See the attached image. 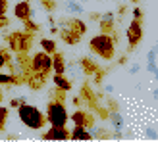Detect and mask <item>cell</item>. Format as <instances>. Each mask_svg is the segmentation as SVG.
I'll return each instance as SVG.
<instances>
[{"instance_id":"obj_3","label":"cell","mask_w":158,"mask_h":142,"mask_svg":"<svg viewBox=\"0 0 158 142\" xmlns=\"http://www.w3.org/2000/svg\"><path fill=\"white\" fill-rule=\"evenodd\" d=\"M46 123L54 125V127H66L68 109L64 106V102L54 100V98L48 102V108H46Z\"/></svg>"},{"instance_id":"obj_25","label":"cell","mask_w":158,"mask_h":142,"mask_svg":"<svg viewBox=\"0 0 158 142\" xmlns=\"http://www.w3.org/2000/svg\"><path fill=\"white\" fill-rule=\"evenodd\" d=\"M8 10V0H0V15H4Z\"/></svg>"},{"instance_id":"obj_27","label":"cell","mask_w":158,"mask_h":142,"mask_svg":"<svg viewBox=\"0 0 158 142\" xmlns=\"http://www.w3.org/2000/svg\"><path fill=\"white\" fill-rule=\"evenodd\" d=\"M8 23H10V21H8V18H6V15H0V29L8 27Z\"/></svg>"},{"instance_id":"obj_11","label":"cell","mask_w":158,"mask_h":142,"mask_svg":"<svg viewBox=\"0 0 158 142\" xmlns=\"http://www.w3.org/2000/svg\"><path fill=\"white\" fill-rule=\"evenodd\" d=\"M60 37H62V41L68 42V44H77L79 41H81V37H79L75 31H72L69 27H66V25H62V29H60Z\"/></svg>"},{"instance_id":"obj_6","label":"cell","mask_w":158,"mask_h":142,"mask_svg":"<svg viewBox=\"0 0 158 142\" xmlns=\"http://www.w3.org/2000/svg\"><path fill=\"white\" fill-rule=\"evenodd\" d=\"M143 41V25L139 19H133L127 27V42H129V50H133L135 46Z\"/></svg>"},{"instance_id":"obj_32","label":"cell","mask_w":158,"mask_h":142,"mask_svg":"<svg viewBox=\"0 0 158 142\" xmlns=\"http://www.w3.org/2000/svg\"><path fill=\"white\" fill-rule=\"evenodd\" d=\"M129 2H133V4H137V2H139V0H129Z\"/></svg>"},{"instance_id":"obj_5","label":"cell","mask_w":158,"mask_h":142,"mask_svg":"<svg viewBox=\"0 0 158 142\" xmlns=\"http://www.w3.org/2000/svg\"><path fill=\"white\" fill-rule=\"evenodd\" d=\"M52 71V56L43 52H37L33 58H31V73H39V75H44L48 77Z\"/></svg>"},{"instance_id":"obj_12","label":"cell","mask_w":158,"mask_h":142,"mask_svg":"<svg viewBox=\"0 0 158 142\" xmlns=\"http://www.w3.org/2000/svg\"><path fill=\"white\" fill-rule=\"evenodd\" d=\"M100 29L104 31V35L114 33V14H112V12H108V14L102 15V19H100Z\"/></svg>"},{"instance_id":"obj_31","label":"cell","mask_w":158,"mask_h":142,"mask_svg":"<svg viewBox=\"0 0 158 142\" xmlns=\"http://www.w3.org/2000/svg\"><path fill=\"white\" fill-rule=\"evenodd\" d=\"M0 104H2V90H0Z\"/></svg>"},{"instance_id":"obj_24","label":"cell","mask_w":158,"mask_h":142,"mask_svg":"<svg viewBox=\"0 0 158 142\" xmlns=\"http://www.w3.org/2000/svg\"><path fill=\"white\" fill-rule=\"evenodd\" d=\"M133 19H143V10H141V8H135V10H133Z\"/></svg>"},{"instance_id":"obj_4","label":"cell","mask_w":158,"mask_h":142,"mask_svg":"<svg viewBox=\"0 0 158 142\" xmlns=\"http://www.w3.org/2000/svg\"><path fill=\"white\" fill-rule=\"evenodd\" d=\"M8 48L15 54H27L31 44H33V37L31 33H23V31H15V33L8 35Z\"/></svg>"},{"instance_id":"obj_16","label":"cell","mask_w":158,"mask_h":142,"mask_svg":"<svg viewBox=\"0 0 158 142\" xmlns=\"http://www.w3.org/2000/svg\"><path fill=\"white\" fill-rule=\"evenodd\" d=\"M52 81H54V85H56V89H60V90H66V92L72 90V81H68L64 75L56 73V75L52 77Z\"/></svg>"},{"instance_id":"obj_29","label":"cell","mask_w":158,"mask_h":142,"mask_svg":"<svg viewBox=\"0 0 158 142\" xmlns=\"http://www.w3.org/2000/svg\"><path fill=\"white\" fill-rule=\"evenodd\" d=\"M147 135H148V136H152V138H156V132H154V131H151V129L147 131Z\"/></svg>"},{"instance_id":"obj_8","label":"cell","mask_w":158,"mask_h":142,"mask_svg":"<svg viewBox=\"0 0 158 142\" xmlns=\"http://www.w3.org/2000/svg\"><path fill=\"white\" fill-rule=\"evenodd\" d=\"M60 25L69 27L72 31H75L79 37H83V35L87 33V25H85L81 19H77V18H72V19H62V21H60Z\"/></svg>"},{"instance_id":"obj_23","label":"cell","mask_w":158,"mask_h":142,"mask_svg":"<svg viewBox=\"0 0 158 142\" xmlns=\"http://www.w3.org/2000/svg\"><path fill=\"white\" fill-rule=\"evenodd\" d=\"M41 2H43V6H44L48 12H52L54 8H56V2H54V0H41Z\"/></svg>"},{"instance_id":"obj_28","label":"cell","mask_w":158,"mask_h":142,"mask_svg":"<svg viewBox=\"0 0 158 142\" xmlns=\"http://www.w3.org/2000/svg\"><path fill=\"white\" fill-rule=\"evenodd\" d=\"M6 64H8V60H6V56L2 54V50H0V69H2V67H4Z\"/></svg>"},{"instance_id":"obj_9","label":"cell","mask_w":158,"mask_h":142,"mask_svg":"<svg viewBox=\"0 0 158 142\" xmlns=\"http://www.w3.org/2000/svg\"><path fill=\"white\" fill-rule=\"evenodd\" d=\"M72 121H73L75 125H81V127H93V123H94L93 115H89L87 112H83V109H77V112H73Z\"/></svg>"},{"instance_id":"obj_30","label":"cell","mask_w":158,"mask_h":142,"mask_svg":"<svg viewBox=\"0 0 158 142\" xmlns=\"http://www.w3.org/2000/svg\"><path fill=\"white\" fill-rule=\"evenodd\" d=\"M73 104L75 106H81V98H73Z\"/></svg>"},{"instance_id":"obj_18","label":"cell","mask_w":158,"mask_h":142,"mask_svg":"<svg viewBox=\"0 0 158 142\" xmlns=\"http://www.w3.org/2000/svg\"><path fill=\"white\" fill-rule=\"evenodd\" d=\"M41 46H43V50L46 54H50V56L56 52V42H54L52 38H41Z\"/></svg>"},{"instance_id":"obj_15","label":"cell","mask_w":158,"mask_h":142,"mask_svg":"<svg viewBox=\"0 0 158 142\" xmlns=\"http://www.w3.org/2000/svg\"><path fill=\"white\" fill-rule=\"evenodd\" d=\"M52 69H54V73H60V75H64V71H66L64 56H62V54H58V52L52 54Z\"/></svg>"},{"instance_id":"obj_7","label":"cell","mask_w":158,"mask_h":142,"mask_svg":"<svg viewBox=\"0 0 158 142\" xmlns=\"http://www.w3.org/2000/svg\"><path fill=\"white\" fill-rule=\"evenodd\" d=\"M43 140H72V132L66 127H54V125H50V129L43 135Z\"/></svg>"},{"instance_id":"obj_1","label":"cell","mask_w":158,"mask_h":142,"mask_svg":"<svg viewBox=\"0 0 158 142\" xmlns=\"http://www.w3.org/2000/svg\"><path fill=\"white\" fill-rule=\"evenodd\" d=\"M18 115H19L21 123L25 125V127L33 129V131L43 129L44 123H46V117L41 113V109L35 108V106H29V104H25V102L18 108Z\"/></svg>"},{"instance_id":"obj_14","label":"cell","mask_w":158,"mask_h":142,"mask_svg":"<svg viewBox=\"0 0 158 142\" xmlns=\"http://www.w3.org/2000/svg\"><path fill=\"white\" fill-rule=\"evenodd\" d=\"M33 90H39L41 86L46 83V77L44 75H39V73H29V77H27V81H25Z\"/></svg>"},{"instance_id":"obj_13","label":"cell","mask_w":158,"mask_h":142,"mask_svg":"<svg viewBox=\"0 0 158 142\" xmlns=\"http://www.w3.org/2000/svg\"><path fill=\"white\" fill-rule=\"evenodd\" d=\"M72 140H93V135L87 131V127L75 125L73 131H72Z\"/></svg>"},{"instance_id":"obj_19","label":"cell","mask_w":158,"mask_h":142,"mask_svg":"<svg viewBox=\"0 0 158 142\" xmlns=\"http://www.w3.org/2000/svg\"><path fill=\"white\" fill-rule=\"evenodd\" d=\"M8 113H10V109H8V108H0V131H2V129L6 127Z\"/></svg>"},{"instance_id":"obj_20","label":"cell","mask_w":158,"mask_h":142,"mask_svg":"<svg viewBox=\"0 0 158 142\" xmlns=\"http://www.w3.org/2000/svg\"><path fill=\"white\" fill-rule=\"evenodd\" d=\"M14 79H15V75L0 73V85H14Z\"/></svg>"},{"instance_id":"obj_17","label":"cell","mask_w":158,"mask_h":142,"mask_svg":"<svg viewBox=\"0 0 158 142\" xmlns=\"http://www.w3.org/2000/svg\"><path fill=\"white\" fill-rule=\"evenodd\" d=\"M81 67H83V71H85V75H94L98 71V65L94 64V61H91L89 58H83L81 60Z\"/></svg>"},{"instance_id":"obj_22","label":"cell","mask_w":158,"mask_h":142,"mask_svg":"<svg viewBox=\"0 0 158 142\" xmlns=\"http://www.w3.org/2000/svg\"><path fill=\"white\" fill-rule=\"evenodd\" d=\"M112 121H114V125H116V127H122V117H120V113H118V109H116V112H112Z\"/></svg>"},{"instance_id":"obj_21","label":"cell","mask_w":158,"mask_h":142,"mask_svg":"<svg viewBox=\"0 0 158 142\" xmlns=\"http://www.w3.org/2000/svg\"><path fill=\"white\" fill-rule=\"evenodd\" d=\"M23 25H25L27 33H37V31H39V25H37V23H33L31 19H25V21H23Z\"/></svg>"},{"instance_id":"obj_26","label":"cell","mask_w":158,"mask_h":142,"mask_svg":"<svg viewBox=\"0 0 158 142\" xmlns=\"http://www.w3.org/2000/svg\"><path fill=\"white\" fill-rule=\"evenodd\" d=\"M23 102H25V98H21V100H18V98H14V100L10 102V106H12V108H19V106L23 104Z\"/></svg>"},{"instance_id":"obj_2","label":"cell","mask_w":158,"mask_h":142,"mask_svg":"<svg viewBox=\"0 0 158 142\" xmlns=\"http://www.w3.org/2000/svg\"><path fill=\"white\" fill-rule=\"evenodd\" d=\"M89 48L97 54V56H100L102 60H112L114 58V52H116V35L110 37V35H97L91 38L89 42Z\"/></svg>"},{"instance_id":"obj_10","label":"cell","mask_w":158,"mask_h":142,"mask_svg":"<svg viewBox=\"0 0 158 142\" xmlns=\"http://www.w3.org/2000/svg\"><path fill=\"white\" fill-rule=\"evenodd\" d=\"M14 15H15L18 19H21V21L31 19V6H29L27 0H21V2L15 4V8H14Z\"/></svg>"}]
</instances>
